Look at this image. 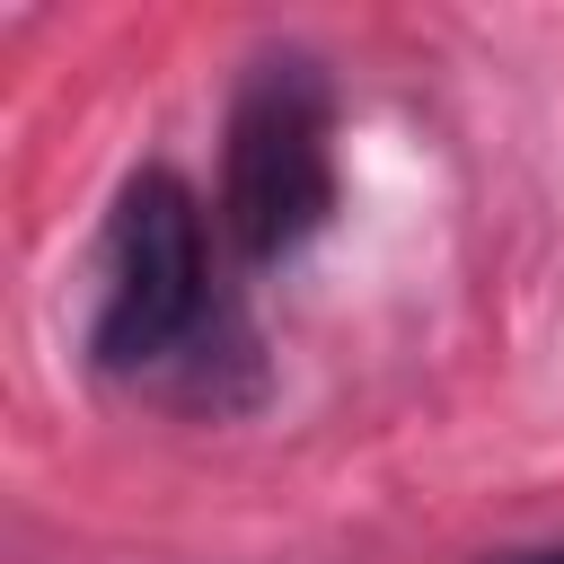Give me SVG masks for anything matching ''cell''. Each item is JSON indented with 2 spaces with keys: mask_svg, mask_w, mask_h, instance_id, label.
<instances>
[{
  "mask_svg": "<svg viewBox=\"0 0 564 564\" xmlns=\"http://www.w3.org/2000/svg\"><path fill=\"white\" fill-rule=\"evenodd\" d=\"M88 361L132 388H176L194 405H247L256 397V335L238 317V291L220 282L203 203L185 176L150 167L115 194L106 220V282H97V326Z\"/></svg>",
  "mask_w": 564,
  "mask_h": 564,
  "instance_id": "cell-1",
  "label": "cell"
},
{
  "mask_svg": "<svg viewBox=\"0 0 564 564\" xmlns=\"http://www.w3.org/2000/svg\"><path fill=\"white\" fill-rule=\"evenodd\" d=\"M326 79L300 53H273L247 70L238 106H229V150H220V238L247 264L291 256L300 238L326 229L335 212V159H326Z\"/></svg>",
  "mask_w": 564,
  "mask_h": 564,
  "instance_id": "cell-2",
  "label": "cell"
},
{
  "mask_svg": "<svg viewBox=\"0 0 564 564\" xmlns=\"http://www.w3.org/2000/svg\"><path fill=\"white\" fill-rule=\"evenodd\" d=\"M485 564H564V546H520V555H485Z\"/></svg>",
  "mask_w": 564,
  "mask_h": 564,
  "instance_id": "cell-3",
  "label": "cell"
}]
</instances>
